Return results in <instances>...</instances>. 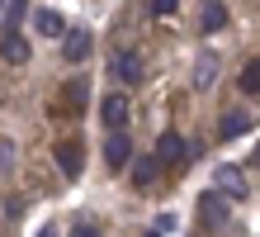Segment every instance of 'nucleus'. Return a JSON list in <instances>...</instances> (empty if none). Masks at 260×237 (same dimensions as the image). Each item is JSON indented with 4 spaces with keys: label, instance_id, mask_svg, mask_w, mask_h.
<instances>
[{
    "label": "nucleus",
    "instance_id": "nucleus-1",
    "mask_svg": "<svg viewBox=\"0 0 260 237\" xmlns=\"http://www.w3.org/2000/svg\"><path fill=\"white\" fill-rule=\"evenodd\" d=\"M52 156H57V171H62L67 180H76V176L85 171V152H81V142H76V138L57 142V147H52Z\"/></svg>",
    "mask_w": 260,
    "mask_h": 237
},
{
    "label": "nucleus",
    "instance_id": "nucleus-2",
    "mask_svg": "<svg viewBox=\"0 0 260 237\" xmlns=\"http://www.w3.org/2000/svg\"><path fill=\"white\" fill-rule=\"evenodd\" d=\"M104 162H109V171H123L133 162V138L128 128H109V142H104Z\"/></svg>",
    "mask_w": 260,
    "mask_h": 237
},
{
    "label": "nucleus",
    "instance_id": "nucleus-3",
    "mask_svg": "<svg viewBox=\"0 0 260 237\" xmlns=\"http://www.w3.org/2000/svg\"><path fill=\"white\" fill-rule=\"evenodd\" d=\"M128 95H118V90H109L100 100V119H104V128H128Z\"/></svg>",
    "mask_w": 260,
    "mask_h": 237
},
{
    "label": "nucleus",
    "instance_id": "nucleus-4",
    "mask_svg": "<svg viewBox=\"0 0 260 237\" xmlns=\"http://www.w3.org/2000/svg\"><path fill=\"white\" fill-rule=\"evenodd\" d=\"M199 218H204L208 232H218L227 223V199L218 195V190H208V195H199Z\"/></svg>",
    "mask_w": 260,
    "mask_h": 237
},
{
    "label": "nucleus",
    "instance_id": "nucleus-5",
    "mask_svg": "<svg viewBox=\"0 0 260 237\" xmlns=\"http://www.w3.org/2000/svg\"><path fill=\"white\" fill-rule=\"evenodd\" d=\"M90 52H95L90 29H67V34H62V57H67V62H85Z\"/></svg>",
    "mask_w": 260,
    "mask_h": 237
},
{
    "label": "nucleus",
    "instance_id": "nucleus-6",
    "mask_svg": "<svg viewBox=\"0 0 260 237\" xmlns=\"http://www.w3.org/2000/svg\"><path fill=\"white\" fill-rule=\"evenodd\" d=\"M218 67H222L218 52H213V47H204V52L194 57V90H208L213 81H218Z\"/></svg>",
    "mask_w": 260,
    "mask_h": 237
},
{
    "label": "nucleus",
    "instance_id": "nucleus-7",
    "mask_svg": "<svg viewBox=\"0 0 260 237\" xmlns=\"http://www.w3.org/2000/svg\"><path fill=\"white\" fill-rule=\"evenodd\" d=\"M114 76H118L123 86H137V81H142V57H137L133 47H123V52H114Z\"/></svg>",
    "mask_w": 260,
    "mask_h": 237
},
{
    "label": "nucleus",
    "instance_id": "nucleus-8",
    "mask_svg": "<svg viewBox=\"0 0 260 237\" xmlns=\"http://www.w3.org/2000/svg\"><path fill=\"white\" fill-rule=\"evenodd\" d=\"M185 162V138L180 133H161L156 138V166H180Z\"/></svg>",
    "mask_w": 260,
    "mask_h": 237
},
{
    "label": "nucleus",
    "instance_id": "nucleus-9",
    "mask_svg": "<svg viewBox=\"0 0 260 237\" xmlns=\"http://www.w3.org/2000/svg\"><path fill=\"white\" fill-rule=\"evenodd\" d=\"M213 180H218V195H227V199H246L251 195L237 166H218V176H213Z\"/></svg>",
    "mask_w": 260,
    "mask_h": 237
},
{
    "label": "nucleus",
    "instance_id": "nucleus-10",
    "mask_svg": "<svg viewBox=\"0 0 260 237\" xmlns=\"http://www.w3.org/2000/svg\"><path fill=\"white\" fill-rule=\"evenodd\" d=\"M199 29H204V34L227 29V5H222V0H204V10H199Z\"/></svg>",
    "mask_w": 260,
    "mask_h": 237
},
{
    "label": "nucleus",
    "instance_id": "nucleus-11",
    "mask_svg": "<svg viewBox=\"0 0 260 237\" xmlns=\"http://www.w3.org/2000/svg\"><path fill=\"white\" fill-rule=\"evenodd\" d=\"M0 62H10V67H24V62H28V43H24L19 34H5V38H0Z\"/></svg>",
    "mask_w": 260,
    "mask_h": 237
},
{
    "label": "nucleus",
    "instance_id": "nucleus-12",
    "mask_svg": "<svg viewBox=\"0 0 260 237\" xmlns=\"http://www.w3.org/2000/svg\"><path fill=\"white\" fill-rule=\"evenodd\" d=\"M34 24H38V34H43V38H62V34H67V19H62L57 10H38V14H34Z\"/></svg>",
    "mask_w": 260,
    "mask_h": 237
},
{
    "label": "nucleus",
    "instance_id": "nucleus-13",
    "mask_svg": "<svg viewBox=\"0 0 260 237\" xmlns=\"http://www.w3.org/2000/svg\"><path fill=\"white\" fill-rule=\"evenodd\" d=\"M246 128H251V114H246V109H232V114H222V123H218L222 142H227V138H241Z\"/></svg>",
    "mask_w": 260,
    "mask_h": 237
},
{
    "label": "nucleus",
    "instance_id": "nucleus-14",
    "mask_svg": "<svg viewBox=\"0 0 260 237\" xmlns=\"http://www.w3.org/2000/svg\"><path fill=\"white\" fill-rule=\"evenodd\" d=\"M128 166H133V180H137V185H151V180H156V171H161L156 156H133Z\"/></svg>",
    "mask_w": 260,
    "mask_h": 237
},
{
    "label": "nucleus",
    "instance_id": "nucleus-15",
    "mask_svg": "<svg viewBox=\"0 0 260 237\" xmlns=\"http://www.w3.org/2000/svg\"><path fill=\"white\" fill-rule=\"evenodd\" d=\"M24 10H28V0H5V34H14V29H19Z\"/></svg>",
    "mask_w": 260,
    "mask_h": 237
},
{
    "label": "nucleus",
    "instance_id": "nucleus-16",
    "mask_svg": "<svg viewBox=\"0 0 260 237\" xmlns=\"http://www.w3.org/2000/svg\"><path fill=\"white\" fill-rule=\"evenodd\" d=\"M241 90L260 95V62H246V71H241Z\"/></svg>",
    "mask_w": 260,
    "mask_h": 237
},
{
    "label": "nucleus",
    "instance_id": "nucleus-17",
    "mask_svg": "<svg viewBox=\"0 0 260 237\" xmlns=\"http://www.w3.org/2000/svg\"><path fill=\"white\" fill-rule=\"evenodd\" d=\"M175 10H180V0H151V14H156V19H171Z\"/></svg>",
    "mask_w": 260,
    "mask_h": 237
},
{
    "label": "nucleus",
    "instance_id": "nucleus-18",
    "mask_svg": "<svg viewBox=\"0 0 260 237\" xmlns=\"http://www.w3.org/2000/svg\"><path fill=\"white\" fill-rule=\"evenodd\" d=\"M0 171H14V142L0 138Z\"/></svg>",
    "mask_w": 260,
    "mask_h": 237
},
{
    "label": "nucleus",
    "instance_id": "nucleus-19",
    "mask_svg": "<svg viewBox=\"0 0 260 237\" xmlns=\"http://www.w3.org/2000/svg\"><path fill=\"white\" fill-rule=\"evenodd\" d=\"M71 237H100V228H95V223H76Z\"/></svg>",
    "mask_w": 260,
    "mask_h": 237
},
{
    "label": "nucleus",
    "instance_id": "nucleus-20",
    "mask_svg": "<svg viewBox=\"0 0 260 237\" xmlns=\"http://www.w3.org/2000/svg\"><path fill=\"white\" fill-rule=\"evenodd\" d=\"M156 232H175V214H161L156 218Z\"/></svg>",
    "mask_w": 260,
    "mask_h": 237
},
{
    "label": "nucleus",
    "instance_id": "nucleus-21",
    "mask_svg": "<svg viewBox=\"0 0 260 237\" xmlns=\"http://www.w3.org/2000/svg\"><path fill=\"white\" fill-rule=\"evenodd\" d=\"M38 237H57V228H43V232H38Z\"/></svg>",
    "mask_w": 260,
    "mask_h": 237
},
{
    "label": "nucleus",
    "instance_id": "nucleus-22",
    "mask_svg": "<svg viewBox=\"0 0 260 237\" xmlns=\"http://www.w3.org/2000/svg\"><path fill=\"white\" fill-rule=\"evenodd\" d=\"M251 162H255V166H260V147H255V152H251Z\"/></svg>",
    "mask_w": 260,
    "mask_h": 237
},
{
    "label": "nucleus",
    "instance_id": "nucleus-23",
    "mask_svg": "<svg viewBox=\"0 0 260 237\" xmlns=\"http://www.w3.org/2000/svg\"><path fill=\"white\" fill-rule=\"evenodd\" d=\"M147 237H166V232H147Z\"/></svg>",
    "mask_w": 260,
    "mask_h": 237
}]
</instances>
